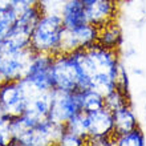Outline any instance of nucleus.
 Segmentation results:
<instances>
[{"mask_svg": "<svg viewBox=\"0 0 146 146\" xmlns=\"http://www.w3.org/2000/svg\"><path fill=\"white\" fill-rule=\"evenodd\" d=\"M97 42L110 49H118L119 45L122 44V32L121 28L115 24V21L100 28Z\"/></svg>", "mask_w": 146, "mask_h": 146, "instance_id": "13", "label": "nucleus"}, {"mask_svg": "<svg viewBox=\"0 0 146 146\" xmlns=\"http://www.w3.org/2000/svg\"><path fill=\"white\" fill-rule=\"evenodd\" d=\"M81 111L78 94L76 92H64V90H53L52 104H50L48 118L60 125H65L74 114Z\"/></svg>", "mask_w": 146, "mask_h": 146, "instance_id": "8", "label": "nucleus"}, {"mask_svg": "<svg viewBox=\"0 0 146 146\" xmlns=\"http://www.w3.org/2000/svg\"><path fill=\"white\" fill-rule=\"evenodd\" d=\"M113 145L117 146H145L146 137L145 133L139 126L134 127L129 131H125L122 134L114 135Z\"/></svg>", "mask_w": 146, "mask_h": 146, "instance_id": "15", "label": "nucleus"}, {"mask_svg": "<svg viewBox=\"0 0 146 146\" xmlns=\"http://www.w3.org/2000/svg\"><path fill=\"white\" fill-rule=\"evenodd\" d=\"M98 32L100 28L90 23L81 24L74 28H64L60 52L72 53L76 50L92 46L98 41Z\"/></svg>", "mask_w": 146, "mask_h": 146, "instance_id": "6", "label": "nucleus"}, {"mask_svg": "<svg viewBox=\"0 0 146 146\" xmlns=\"http://www.w3.org/2000/svg\"><path fill=\"white\" fill-rule=\"evenodd\" d=\"M86 127L88 138L86 142L94 146L113 145L114 138V125L113 113L108 108H98L86 113Z\"/></svg>", "mask_w": 146, "mask_h": 146, "instance_id": "5", "label": "nucleus"}, {"mask_svg": "<svg viewBox=\"0 0 146 146\" xmlns=\"http://www.w3.org/2000/svg\"><path fill=\"white\" fill-rule=\"evenodd\" d=\"M81 1H82V4H84L85 7H88V5H90V4L96 3L97 0H81Z\"/></svg>", "mask_w": 146, "mask_h": 146, "instance_id": "24", "label": "nucleus"}, {"mask_svg": "<svg viewBox=\"0 0 146 146\" xmlns=\"http://www.w3.org/2000/svg\"><path fill=\"white\" fill-rule=\"evenodd\" d=\"M0 104L11 118L25 111L27 100L17 81H8L0 84Z\"/></svg>", "mask_w": 146, "mask_h": 146, "instance_id": "9", "label": "nucleus"}, {"mask_svg": "<svg viewBox=\"0 0 146 146\" xmlns=\"http://www.w3.org/2000/svg\"><path fill=\"white\" fill-rule=\"evenodd\" d=\"M85 143H86V141H85L84 138H81L80 135H77V134H74V133H72V131L64 129L61 137L58 139L57 145H60V146H82V145H85Z\"/></svg>", "mask_w": 146, "mask_h": 146, "instance_id": "20", "label": "nucleus"}, {"mask_svg": "<svg viewBox=\"0 0 146 146\" xmlns=\"http://www.w3.org/2000/svg\"><path fill=\"white\" fill-rule=\"evenodd\" d=\"M60 17L62 20L64 28H74L88 23L85 5L81 0H65L60 11Z\"/></svg>", "mask_w": 146, "mask_h": 146, "instance_id": "11", "label": "nucleus"}, {"mask_svg": "<svg viewBox=\"0 0 146 146\" xmlns=\"http://www.w3.org/2000/svg\"><path fill=\"white\" fill-rule=\"evenodd\" d=\"M64 131V125L56 123L49 118L42 119L41 122L32 126L21 138L17 141L16 146H49L57 145L58 139Z\"/></svg>", "mask_w": 146, "mask_h": 146, "instance_id": "7", "label": "nucleus"}, {"mask_svg": "<svg viewBox=\"0 0 146 146\" xmlns=\"http://www.w3.org/2000/svg\"><path fill=\"white\" fill-rule=\"evenodd\" d=\"M65 130H69L74 134L80 135L81 138H84L86 141L88 138V127H86V113L85 111H78L77 114H74L69 121H66L64 125Z\"/></svg>", "mask_w": 146, "mask_h": 146, "instance_id": "18", "label": "nucleus"}, {"mask_svg": "<svg viewBox=\"0 0 146 146\" xmlns=\"http://www.w3.org/2000/svg\"><path fill=\"white\" fill-rule=\"evenodd\" d=\"M117 88L129 93V78H127V73L122 65L119 66L118 76H117Z\"/></svg>", "mask_w": 146, "mask_h": 146, "instance_id": "23", "label": "nucleus"}, {"mask_svg": "<svg viewBox=\"0 0 146 146\" xmlns=\"http://www.w3.org/2000/svg\"><path fill=\"white\" fill-rule=\"evenodd\" d=\"M81 73V88H90L106 96L117 88V76L121 66L117 49L98 42L89 48L72 52Z\"/></svg>", "mask_w": 146, "mask_h": 146, "instance_id": "1", "label": "nucleus"}, {"mask_svg": "<svg viewBox=\"0 0 146 146\" xmlns=\"http://www.w3.org/2000/svg\"><path fill=\"white\" fill-rule=\"evenodd\" d=\"M65 0H40L38 7L41 9L42 13H56L60 15L62 5Z\"/></svg>", "mask_w": 146, "mask_h": 146, "instance_id": "21", "label": "nucleus"}, {"mask_svg": "<svg viewBox=\"0 0 146 146\" xmlns=\"http://www.w3.org/2000/svg\"><path fill=\"white\" fill-rule=\"evenodd\" d=\"M33 54L35 50L31 46L24 49L0 48V84L27 76Z\"/></svg>", "mask_w": 146, "mask_h": 146, "instance_id": "4", "label": "nucleus"}, {"mask_svg": "<svg viewBox=\"0 0 146 146\" xmlns=\"http://www.w3.org/2000/svg\"><path fill=\"white\" fill-rule=\"evenodd\" d=\"M27 1L31 5H38V3H40V0H27Z\"/></svg>", "mask_w": 146, "mask_h": 146, "instance_id": "25", "label": "nucleus"}, {"mask_svg": "<svg viewBox=\"0 0 146 146\" xmlns=\"http://www.w3.org/2000/svg\"><path fill=\"white\" fill-rule=\"evenodd\" d=\"M88 23L101 28L115 20L117 4L115 0H97L96 3L85 7Z\"/></svg>", "mask_w": 146, "mask_h": 146, "instance_id": "10", "label": "nucleus"}, {"mask_svg": "<svg viewBox=\"0 0 146 146\" xmlns=\"http://www.w3.org/2000/svg\"><path fill=\"white\" fill-rule=\"evenodd\" d=\"M50 81L54 90L76 92L81 88V73L72 53H60L52 57Z\"/></svg>", "mask_w": 146, "mask_h": 146, "instance_id": "3", "label": "nucleus"}, {"mask_svg": "<svg viewBox=\"0 0 146 146\" xmlns=\"http://www.w3.org/2000/svg\"><path fill=\"white\" fill-rule=\"evenodd\" d=\"M113 113V125H114V135L122 134L125 131H129L134 127L139 126L138 118L135 115L134 110L130 105H126L123 108H119Z\"/></svg>", "mask_w": 146, "mask_h": 146, "instance_id": "12", "label": "nucleus"}, {"mask_svg": "<svg viewBox=\"0 0 146 146\" xmlns=\"http://www.w3.org/2000/svg\"><path fill=\"white\" fill-rule=\"evenodd\" d=\"M62 31L64 24L60 15L42 13L32 31L31 48L36 53H45L50 56L60 53Z\"/></svg>", "mask_w": 146, "mask_h": 146, "instance_id": "2", "label": "nucleus"}, {"mask_svg": "<svg viewBox=\"0 0 146 146\" xmlns=\"http://www.w3.org/2000/svg\"><path fill=\"white\" fill-rule=\"evenodd\" d=\"M0 5L15 9L17 12V15L20 12H23L24 9H27L28 7H31V4L28 3L27 0H0Z\"/></svg>", "mask_w": 146, "mask_h": 146, "instance_id": "22", "label": "nucleus"}, {"mask_svg": "<svg viewBox=\"0 0 146 146\" xmlns=\"http://www.w3.org/2000/svg\"><path fill=\"white\" fill-rule=\"evenodd\" d=\"M11 117L4 111L0 104V146L11 145Z\"/></svg>", "mask_w": 146, "mask_h": 146, "instance_id": "19", "label": "nucleus"}, {"mask_svg": "<svg viewBox=\"0 0 146 146\" xmlns=\"http://www.w3.org/2000/svg\"><path fill=\"white\" fill-rule=\"evenodd\" d=\"M126 105H130L129 101V93L123 92L119 88H115L114 90H111L109 94L105 96L104 106L108 108L110 111H114L119 108H123Z\"/></svg>", "mask_w": 146, "mask_h": 146, "instance_id": "17", "label": "nucleus"}, {"mask_svg": "<svg viewBox=\"0 0 146 146\" xmlns=\"http://www.w3.org/2000/svg\"><path fill=\"white\" fill-rule=\"evenodd\" d=\"M16 19H17V12L15 9L0 5V45L3 44V41L8 36Z\"/></svg>", "mask_w": 146, "mask_h": 146, "instance_id": "16", "label": "nucleus"}, {"mask_svg": "<svg viewBox=\"0 0 146 146\" xmlns=\"http://www.w3.org/2000/svg\"><path fill=\"white\" fill-rule=\"evenodd\" d=\"M77 94H78V102H80L81 111L88 113V111L96 110V109L104 106L105 97L101 93L93 90V89H80V90H77Z\"/></svg>", "mask_w": 146, "mask_h": 146, "instance_id": "14", "label": "nucleus"}]
</instances>
